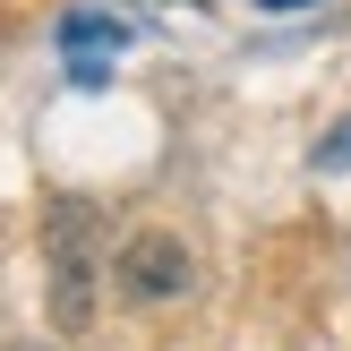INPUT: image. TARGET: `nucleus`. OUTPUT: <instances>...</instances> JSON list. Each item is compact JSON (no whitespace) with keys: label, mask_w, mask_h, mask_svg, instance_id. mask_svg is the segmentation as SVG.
I'll use <instances>...</instances> for the list:
<instances>
[{"label":"nucleus","mask_w":351,"mask_h":351,"mask_svg":"<svg viewBox=\"0 0 351 351\" xmlns=\"http://www.w3.org/2000/svg\"><path fill=\"white\" fill-rule=\"evenodd\" d=\"M112 257V232L86 197H51L43 206V291H51V326L86 335L95 326V274Z\"/></svg>","instance_id":"obj_1"},{"label":"nucleus","mask_w":351,"mask_h":351,"mask_svg":"<svg viewBox=\"0 0 351 351\" xmlns=\"http://www.w3.org/2000/svg\"><path fill=\"white\" fill-rule=\"evenodd\" d=\"M197 283V257H189V240L180 232H137L129 249L112 257V291L120 300H180V291Z\"/></svg>","instance_id":"obj_2"},{"label":"nucleus","mask_w":351,"mask_h":351,"mask_svg":"<svg viewBox=\"0 0 351 351\" xmlns=\"http://www.w3.org/2000/svg\"><path fill=\"white\" fill-rule=\"evenodd\" d=\"M343 163H351V120H343V129L317 146V171H343Z\"/></svg>","instance_id":"obj_3"},{"label":"nucleus","mask_w":351,"mask_h":351,"mask_svg":"<svg viewBox=\"0 0 351 351\" xmlns=\"http://www.w3.org/2000/svg\"><path fill=\"white\" fill-rule=\"evenodd\" d=\"M266 9H308V0H266Z\"/></svg>","instance_id":"obj_4"}]
</instances>
